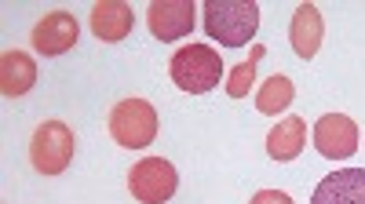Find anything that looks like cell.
<instances>
[{"mask_svg":"<svg viewBox=\"0 0 365 204\" xmlns=\"http://www.w3.org/2000/svg\"><path fill=\"white\" fill-rule=\"evenodd\" d=\"M37 84V63L26 51H4L0 55V92L8 99H22Z\"/></svg>","mask_w":365,"mask_h":204,"instance_id":"obj_12","label":"cell"},{"mask_svg":"<svg viewBox=\"0 0 365 204\" xmlns=\"http://www.w3.org/2000/svg\"><path fill=\"white\" fill-rule=\"evenodd\" d=\"M197 22V8L194 0H154L146 8V26L158 41L172 44V41H182L194 29Z\"/></svg>","mask_w":365,"mask_h":204,"instance_id":"obj_7","label":"cell"},{"mask_svg":"<svg viewBox=\"0 0 365 204\" xmlns=\"http://www.w3.org/2000/svg\"><path fill=\"white\" fill-rule=\"evenodd\" d=\"M73 150H77L73 128L66 121H44L29 139V164L41 175H63L73 161Z\"/></svg>","mask_w":365,"mask_h":204,"instance_id":"obj_4","label":"cell"},{"mask_svg":"<svg viewBox=\"0 0 365 204\" xmlns=\"http://www.w3.org/2000/svg\"><path fill=\"white\" fill-rule=\"evenodd\" d=\"M322 37H325V22H322V11L314 4H299L292 11V22H289V44L292 51L307 63V58L318 55L322 48Z\"/></svg>","mask_w":365,"mask_h":204,"instance_id":"obj_11","label":"cell"},{"mask_svg":"<svg viewBox=\"0 0 365 204\" xmlns=\"http://www.w3.org/2000/svg\"><path fill=\"white\" fill-rule=\"evenodd\" d=\"M314 146L325 161H347L358 150V124L347 113H325L314 124Z\"/></svg>","mask_w":365,"mask_h":204,"instance_id":"obj_8","label":"cell"},{"mask_svg":"<svg viewBox=\"0 0 365 204\" xmlns=\"http://www.w3.org/2000/svg\"><path fill=\"white\" fill-rule=\"evenodd\" d=\"M88 26L103 44H117L135 29V11H132V4H125V0H99V4H91Z\"/></svg>","mask_w":365,"mask_h":204,"instance_id":"obj_9","label":"cell"},{"mask_svg":"<svg viewBox=\"0 0 365 204\" xmlns=\"http://www.w3.org/2000/svg\"><path fill=\"white\" fill-rule=\"evenodd\" d=\"M263 55H267V48H263V44H252V51H249L245 63H237V66L230 70V77H227V95H230V99H245V95H249V87L256 84V66H259Z\"/></svg>","mask_w":365,"mask_h":204,"instance_id":"obj_15","label":"cell"},{"mask_svg":"<svg viewBox=\"0 0 365 204\" xmlns=\"http://www.w3.org/2000/svg\"><path fill=\"white\" fill-rule=\"evenodd\" d=\"M249 204H292V197L282 193V190H259Z\"/></svg>","mask_w":365,"mask_h":204,"instance_id":"obj_16","label":"cell"},{"mask_svg":"<svg viewBox=\"0 0 365 204\" xmlns=\"http://www.w3.org/2000/svg\"><path fill=\"white\" fill-rule=\"evenodd\" d=\"M201 26L223 48H245L259 29V4L256 0H208Z\"/></svg>","mask_w":365,"mask_h":204,"instance_id":"obj_1","label":"cell"},{"mask_svg":"<svg viewBox=\"0 0 365 204\" xmlns=\"http://www.w3.org/2000/svg\"><path fill=\"white\" fill-rule=\"evenodd\" d=\"M292 99H296V87H292V80H289V77H282V73L267 77V80L256 87V109H259V113H267V117L285 113V109L292 106Z\"/></svg>","mask_w":365,"mask_h":204,"instance_id":"obj_14","label":"cell"},{"mask_svg":"<svg viewBox=\"0 0 365 204\" xmlns=\"http://www.w3.org/2000/svg\"><path fill=\"white\" fill-rule=\"evenodd\" d=\"M128 190L139 204H168L179 190V171L165 157H143L128 171Z\"/></svg>","mask_w":365,"mask_h":204,"instance_id":"obj_5","label":"cell"},{"mask_svg":"<svg viewBox=\"0 0 365 204\" xmlns=\"http://www.w3.org/2000/svg\"><path fill=\"white\" fill-rule=\"evenodd\" d=\"M307 146V121L303 117H285L267 131V154L274 161H296Z\"/></svg>","mask_w":365,"mask_h":204,"instance_id":"obj_13","label":"cell"},{"mask_svg":"<svg viewBox=\"0 0 365 204\" xmlns=\"http://www.w3.org/2000/svg\"><path fill=\"white\" fill-rule=\"evenodd\" d=\"M106 128L120 150H146L158 139V109L146 99H120L110 109Z\"/></svg>","mask_w":365,"mask_h":204,"instance_id":"obj_3","label":"cell"},{"mask_svg":"<svg viewBox=\"0 0 365 204\" xmlns=\"http://www.w3.org/2000/svg\"><path fill=\"white\" fill-rule=\"evenodd\" d=\"M168 77H172V84L179 87V92L205 95V92H212V87L220 84L223 58H220L216 48H208V44H187V48H179L168 58Z\"/></svg>","mask_w":365,"mask_h":204,"instance_id":"obj_2","label":"cell"},{"mask_svg":"<svg viewBox=\"0 0 365 204\" xmlns=\"http://www.w3.org/2000/svg\"><path fill=\"white\" fill-rule=\"evenodd\" d=\"M311 204H365V168H340L314 186Z\"/></svg>","mask_w":365,"mask_h":204,"instance_id":"obj_10","label":"cell"},{"mask_svg":"<svg viewBox=\"0 0 365 204\" xmlns=\"http://www.w3.org/2000/svg\"><path fill=\"white\" fill-rule=\"evenodd\" d=\"M77 37H81V22L77 15L70 11H48L37 26H34V33H29V44H34L37 55L44 58H55V55H66L70 48H77Z\"/></svg>","mask_w":365,"mask_h":204,"instance_id":"obj_6","label":"cell"}]
</instances>
